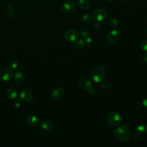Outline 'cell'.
I'll return each instance as SVG.
<instances>
[{"label":"cell","mask_w":147,"mask_h":147,"mask_svg":"<svg viewBox=\"0 0 147 147\" xmlns=\"http://www.w3.org/2000/svg\"><path fill=\"white\" fill-rule=\"evenodd\" d=\"M105 75V69L101 65H95L90 72L91 78L96 83H100L102 80H103Z\"/></svg>","instance_id":"1"},{"label":"cell","mask_w":147,"mask_h":147,"mask_svg":"<svg viewBox=\"0 0 147 147\" xmlns=\"http://www.w3.org/2000/svg\"><path fill=\"white\" fill-rule=\"evenodd\" d=\"M114 134L115 137L122 142L128 141L131 135L129 129L123 125H121L116 127L114 130Z\"/></svg>","instance_id":"2"},{"label":"cell","mask_w":147,"mask_h":147,"mask_svg":"<svg viewBox=\"0 0 147 147\" xmlns=\"http://www.w3.org/2000/svg\"><path fill=\"white\" fill-rule=\"evenodd\" d=\"M107 122L113 126L119 125L122 121V117L119 113L116 111H111L107 115Z\"/></svg>","instance_id":"3"},{"label":"cell","mask_w":147,"mask_h":147,"mask_svg":"<svg viewBox=\"0 0 147 147\" xmlns=\"http://www.w3.org/2000/svg\"><path fill=\"white\" fill-rule=\"evenodd\" d=\"M120 38V33L118 30L113 29L110 31L106 36V41L108 43L113 44L118 41Z\"/></svg>","instance_id":"4"},{"label":"cell","mask_w":147,"mask_h":147,"mask_svg":"<svg viewBox=\"0 0 147 147\" xmlns=\"http://www.w3.org/2000/svg\"><path fill=\"white\" fill-rule=\"evenodd\" d=\"M79 33L74 29L67 30L64 34V37L66 40L69 42H76L79 39Z\"/></svg>","instance_id":"5"},{"label":"cell","mask_w":147,"mask_h":147,"mask_svg":"<svg viewBox=\"0 0 147 147\" xmlns=\"http://www.w3.org/2000/svg\"><path fill=\"white\" fill-rule=\"evenodd\" d=\"M78 85L80 88L86 91H89L92 89L93 86L91 80L87 77L80 78L78 80Z\"/></svg>","instance_id":"6"},{"label":"cell","mask_w":147,"mask_h":147,"mask_svg":"<svg viewBox=\"0 0 147 147\" xmlns=\"http://www.w3.org/2000/svg\"><path fill=\"white\" fill-rule=\"evenodd\" d=\"M107 11L102 8H98L94 10L92 14V18L96 21H102L107 17Z\"/></svg>","instance_id":"7"},{"label":"cell","mask_w":147,"mask_h":147,"mask_svg":"<svg viewBox=\"0 0 147 147\" xmlns=\"http://www.w3.org/2000/svg\"><path fill=\"white\" fill-rule=\"evenodd\" d=\"M20 99L25 102H30L33 98V94L32 91L29 89L24 88L20 91L19 93Z\"/></svg>","instance_id":"8"},{"label":"cell","mask_w":147,"mask_h":147,"mask_svg":"<svg viewBox=\"0 0 147 147\" xmlns=\"http://www.w3.org/2000/svg\"><path fill=\"white\" fill-rule=\"evenodd\" d=\"M61 10L65 13L72 11L75 8V3L72 0H67L64 1L60 6Z\"/></svg>","instance_id":"9"},{"label":"cell","mask_w":147,"mask_h":147,"mask_svg":"<svg viewBox=\"0 0 147 147\" xmlns=\"http://www.w3.org/2000/svg\"><path fill=\"white\" fill-rule=\"evenodd\" d=\"M65 94V91L63 88L58 87L55 88L51 94V98L54 100H59L63 98Z\"/></svg>","instance_id":"10"},{"label":"cell","mask_w":147,"mask_h":147,"mask_svg":"<svg viewBox=\"0 0 147 147\" xmlns=\"http://www.w3.org/2000/svg\"><path fill=\"white\" fill-rule=\"evenodd\" d=\"M13 76L12 70L9 68L2 69L0 71V80L2 82H7L10 80Z\"/></svg>","instance_id":"11"},{"label":"cell","mask_w":147,"mask_h":147,"mask_svg":"<svg viewBox=\"0 0 147 147\" xmlns=\"http://www.w3.org/2000/svg\"><path fill=\"white\" fill-rule=\"evenodd\" d=\"M41 127L48 131H51L53 130L54 129V125L52 121L49 119H44L41 121Z\"/></svg>","instance_id":"12"},{"label":"cell","mask_w":147,"mask_h":147,"mask_svg":"<svg viewBox=\"0 0 147 147\" xmlns=\"http://www.w3.org/2000/svg\"><path fill=\"white\" fill-rule=\"evenodd\" d=\"M26 123L30 126H36L40 123L39 118L34 115H30L26 119Z\"/></svg>","instance_id":"13"},{"label":"cell","mask_w":147,"mask_h":147,"mask_svg":"<svg viewBox=\"0 0 147 147\" xmlns=\"http://www.w3.org/2000/svg\"><path fill=\"white\" fill-rule=\"evenodd\" d=\"M14 80L17 84H22L25 81V76L22 72L17 71L14 74Z\"/></svg>","instance_id":"14"},{"label":"cell","mask_w":147,"mask_h":147,"mask_svg":"<svg viewBox=\"0 0 147 147\" xmlns=\"http://www.w3.org/2000/svg\"><path fill=\"white\" fill-rule=\"evenodd\" d=\"M6 96L9 99L13 100L16 99L18 96L17 91L14 88H9L6 91Z\"/></svg>","instance_id":"15"},{"label":"cell","mask_w":147,"mask_h":147,"mask_svg":"<svg viewBox=\"0 0 147 147\" xmlns=\"http://www.w3.org/2000/svg\"><path fill=\"white\" fill-rule=\"evenodd\" d=\"M147 132V125L145 123H141L138 125L136 128V134L138 136L143 135Z\"/></svg>","instance_id":"16"},{"label":"cell","mask_w":147,"mask_h":147,"mask_svg":"<svg viewBox=\"0 0 147 147\" xmlns=\"http://www.w3.org/2000/svg\"><path fill=\"white\" fill-rule=\"evenodd\" d=\"M77 5L79 8L83 10H87L90 6L89 2L87 0H78Z\"/></svg>","instance_id":"17"},{"label":"cell","mask_w":147,"mask_h":147,"mask_svg":"<svg viewBox=\"0 0 147 147\" xmlns=\"http://www.w3.org/2000/svg\"><path fill=\"white\" fill-rule=\"evenodd\" d=\"M81 20L82 21V22L86 24H90L92 22V17L88 15V14H83L82 17H81Z\"/></svg>","instance_id":"18"},{"label":"cell","mask_w":147,"mask_h":147,"mask_svg":"<svg viewBox=\"0 0 147 147\" xmlns=\"http://www.w3.org/2000/svg\"><path fill=\"white\" fill-rule=\"evenodd\" d=\"M84 46H85V44H84L83 39H79L76 42H75L74 47H75V48L77 49H82L83 47H84Z\"/></svg>","instance_id":"19"},{"label":"cell","mask_w":147,"mask_h":147,"mask_svg":"<svg viewBox=\"0 0 147 147\" xmlns=\"http://www.w3.org/2000/svg\"><path fill=\"white\" fill-rule=\"evenodd\" d=\"M109 24L111 28H115L118 26V21L116 18L112 17L109 20Z\"/></svg>","instance_id":"20"},{"label":"cell","mask_w":147,"mask_h":147,"mask_svg":"<svg viewBox=\"0 0 147 147\" xmlns=\"http://www.w3.org/2000/svg\"><path fill=\"white\" fill-rule=\"evenodd\" d=\"M18 62L16 60H11L9 63V68L11 70H14L16 69L18 67Z\"/></svg>","instance_id":"21"},{"label":"cell","mask_w":147,"mask_h":147,"mask_svg":"<svg viewBox=\"0 0 147 147\" xmlns=\"http://www.w3.org/2000/svg\"><path fill=\"white\" fill-rule=\"evenodd\" d=\"M84 44H85V46H87V47H88V46H90L91 43H92V39L89 36H87L85 38H84Z\"/></svg>","instance_id":"22"},{"label":"cell","mask_w":147,"mask_h":147,"mask_svg":"<svg viewBox=\"0 0 147 147\" xmlns=\"http://www.w3.org/2000/svg\"><path fill=\"white\" fill-rule=\"evenodd\" d=\"M140 48L142 51L147 52V40H143L141 42Z\"/></svg>","instance_id":"23"},{"label":"cell","mask_w":147,"mask_h":147,"mask_svg":"<svg viewBox=\"0 0 147 147\" xmlns=\"http://www.w3.org/2000/svg\"><path fill=\"white\" fill-rule=\"evenodd\" d=\"M100 87L103 89L104 90H106L107 89L109 88V84L106 81H104V80H102L101 82H100Z\"/></svg>","instance_id":"24"},{"label":"cell","mask_w":147,"mask_h":147,"mask_svg":"<svg viewBox=\"0 0 147 147\" xmlns=\"http://www.w3.org/2000/svg\"><path fill=\"white\" fill-rule=\"evenodd\" d=\"M80 34L82 36V37H83V38H85L87 36H89V32L86 29H83L81 30L80 32Z\"/></svg>","instance_id":"25"},{"label":"cell","mask_w":147,"mask_h":147,"mask_svg":"<svg viewBox=\"0 0 147 147\" xmlns=\"http://www.w3.org/2000/svg\"><path fill=\"white\" fill-rule=\"evenodd\" d=\"M13 105L16 108H18L21 106V102L20 100H16L14 101Z\"/></svg>","instance_id":"26"},{"label":"cell","mask_w":147,"mask_h":147,"mask_svg":"<svg viewBox=\"0 0 147 147\" xmlns=\"http://www.w3.org/2000/svg\"><path fill=\"white\" fill-rule=\"evenodd\" d=\"M93 28L95 30H99L100 28V24L99 23V22H98V21L95 22L93 24Z\"/></svg>","instance_id":"27"},{"label":"cell","mask_w":147,"mask_h":147,"mask_svg":"<svg viewBox=\"0 0 147 147\" xmlns=\"http://www.w3.org/2000/svg\"><path fill=\"white\" fill-rule=\"evenodd\" d=\"M141 59L143 61L147 62V53H143L141 56Z\"/></svg>","instance_id":"28"},{"label":"cell","mask_w":147,"mask_h":147,"mask_svg":"<svg viewBox=\"0 0 147 147\" xmlns=\"http://www.w3.org/2000/svg\"><path fill=\"white\" fill-rule=\"evenodd\" d=\"M142 105L144 107L147 108V96H145L142 100Z\"/></svg>","instance_id":"29"},{"label":"cell","mask_w":147,"mask_h":147,"mask_svg":"<svg viewBox=\"0 0 147 147\" xmlns=\"http://www.w3.org/2000/svg\"><path fill=\"white\" fill-rule=\"evenodd\" d=\"M106 2H112V1H114V0H105Z\"/></svg>","instance_id":"30"},{"label":"cell","mask_w":147,"mask_h":147,"mask_svg":"<svg viewBox=\"0 0 147 147\" xmlns=\"http://www.w3.org/2000/svg\"><path fill=\"white\" fill-rule=\"evenodd\" d=\"M119 1H124V0H119Z\"/></svg>","instance_id":"31"},{"label":"cell","mask_w":147,"mask_h":147,"mask_svg":"<svg viewBox=\"0 0 147 147\" xmlns=\"http://www.w3.org/2000/svg\"><path fill=\"white\" fill-rule=\"evenodd\" d=\"M146 33H147V28H146Z\"/></svg>","instance_id":"32"}]
</instances>
